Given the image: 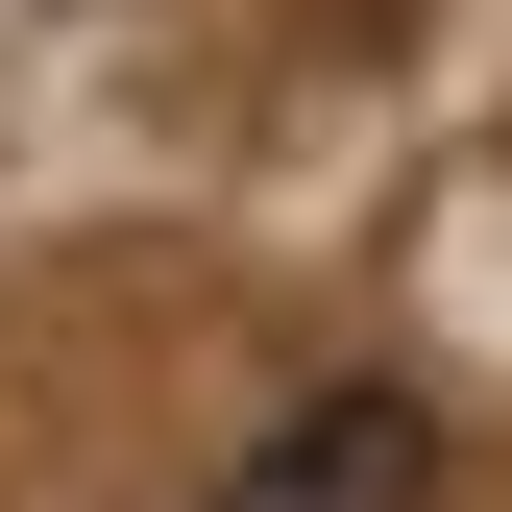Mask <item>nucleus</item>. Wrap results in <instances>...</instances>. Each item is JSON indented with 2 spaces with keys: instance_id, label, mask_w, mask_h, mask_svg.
I'll list each match as a JSON object with an SVG mask.
<instances>
[{
  "instance_id": "nucleus-1",
  "label": "nucleus",
  "mask_w": 512,
  "mask_h": 512,
  "mask_svg": "<svg viewBox=\"0 0 512 512\" xmlns=\"http://www.w3.org/2000/svg\"><path fill=\"white\" fill-rule=\"evenodd\" d=\"M220 512H439V415L415 391H293L220 464Z\"/></svg>"
}]
</instances>
